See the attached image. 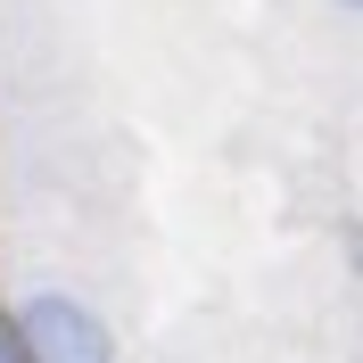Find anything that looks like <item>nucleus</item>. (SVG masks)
I'll list each match as a JSON object with an SVG mask.
<instances>
[{"mask_svg": "<svg viewBox=\"0 0 363 363\" xmlns=\"http://www.w3.org/2000/svg\"><path fill=\"white\" fill-rule=\"evenodd\" d=\"M17 330H25V347H33V363H116L108 322L91 314V306H74V297H58V289L25 297Z\"/></svg>", "mask_w": 363, "mask_h": 363, "instance_id": "obj_1", "label": "nucleus"}, {"mask_svg": "<svg viewBox=\"0 0 363 363\" xmlns=\"http://www.w3.org/2000/svg\"><path fill=\"white\" fill-rule=\"evenodd\" d=\"M0 363H33V347H25V330H17V314H0Z\"/></svg>", "mask_w": 363, "mask_h": 363, "instance_id": "obj_2", "label": "nucleus"}, {"mask_svg": "<svg viewBox=\"0 0 363 363\" xmlns=\"http://www.w3.org/2000/svg\"><path fill=\"white\" fill-rule=\"evenodd\" d=\"M339 9H363V0H339Z\"/></svg>", "mask_w": 363, "mask_h": 363, "instance_id": "obj_3", "label": "nucleus"}]
</instances>
